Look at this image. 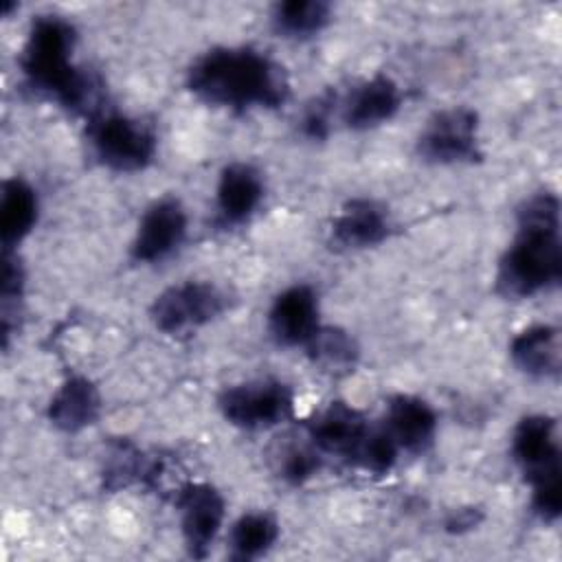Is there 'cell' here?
<instances>
[{
  "label": "cell",
  "mask_w": 562,
  "mask_h": 562,
  "mask_svg": "<svg viewBox=\"0 0 562 562\" xmlns=\"http://www.w3.org/2000/svg\"><path fill=\"white\" fill-rule=\"evenodd\" d=\"M402 105V90L389 75H373L349 90L342 101V123L349 130H371L391 121Z\"/></svg>",
  "instance_id": "cell-15"
},
{
  "label": "cell",
  "mask_w": 562,
  "mask_h": 562,
  "mask_svg": "<svg viewBox=\"0 0 562 562\" xmlns=\"http://www.w3.org/2000/svg\"><path fill=\"white\" fill-rule=\"evenodd\" d=\"M334 103H336V94L325 92L307 105V110L303 112V119H301L303 136H307L310 140H325L329 136Z\"/></svg>",
  "instance_id": "cell-25"
},
{
  "label": "cell",
  "mask_w": 562,
  "mask_h": 562,
  "mask_svg": "<svg viewBox=\"0 0 562 562\" xmlns=\"http://www.w3.org/2000/svg\"><path fill=\"white\" fill-rule=\"evenodd\" d=\"M310 362L329 375H342L353 371L360 358L356 338L336 325H321L312 338L303 345Z\"/></svg>",
  "instance_id": "cell-20"
},
{
  "label": "cell",
  "mask_w": 562,
  "mask_h": 562,
  "mask_svg": "<svg viewBox=\"0 0 562 562\" xmlns=\"http://www.w3.org/2000/svg\"><path fill=\"white\" fill-rule=\"evenodd\" d=\"M483 520V514L476 507H461L452 512L446 518V531L450 533H463L470 529H476V525Z\"/></svg>",
  "instance_id": "cell-26"
},
{
  "label": "cell",
  "mask_w": 562,
  "mask_h": 562,
  "mask_svg": "<svg viewBox=\"0 0 562 562\" xmlns=\"http://www.w3.org/2000/svg\"><path fill=\"white\" fill-rule=\"evenodd\" d=\"M101 413V395L92 380L70 375L53 393L46 415L48 422L61 432H79L97 422Z\"/></svg>",
  "instance_id": "cell-17"
},
{
  "label": "cell",
  "mask_w": 562,
  "mask_h": 562,
  "mask_svg": "<svg viewBox=\"0 0 562 562\" xmlns=\"http://www.w3.org/2000/svg\"><path fill=\"white\" fill-rule=\"evenodd\" d=\"M331 18V7L323 0H285L272 9V26L279 35L305 40L321 33Z\"/></svg>",
  "instance_id": "cell-22"
},
{
  "label": "cell",
  "mask_w": 562,
  "mask_h": 562,
  "mask_svg": "<svg viewBox=\"0 0 562 562\" xmlns=\"http://www.w3.org/2000/svg\"><path fill=\"white\" fill-rule=\"evenodd\" d=\"M279 538V522L270 512L241 514L228 533V555L233 560H257L266 555Z\"/></svg>",
  "instance_id": "cell-21"
},
{
  "label": "cell",
  "mask_w": 562,
  "mask_h": 562,
  "mask_svg": "<svg viewBox=\"0 0 562 562\" xmlns=\"http://www.w3.org/2000/svg\"><path fill=\"white\" fill-rule=\"evenodd\" d=\"M75 46L77 31L68 20L61 15H40L26 33L20 70L35 92L55 99L75 114L92 119L101 112V86L72 61Z\"/></svg>",
  "instance_id": "cell-3"
},
{
  "label": "cell",
  "mask_w": 562,
  "mask_h": 562,
  "mask_svg": "<svg viewBox=\"0 0 562 562\" xmlns=\"http://www.w3.org/2000/svg\"><path fill=\"white\" fill-rule=\"evenodd\" d=\"M560 329L553 325H531L509 342V358L529 378L560 375Z\"/></svg>",
  "instance_id": "cell-18"
},
{
  "label": "cell",
  "mask_w": 562,
  "mask_h": 562,
  "mask_svg": "<svg viewBox=\"0 0 562 562\" xmlns=\"http://www.w3.org/2000/svg\"><path fill=\"white\" fill-rule=\"evenodd\" d=\"M266 184L261 171L250 162H231L222 169L215 189V209L222 226L248 222L263 202Z\"/></svg>",
  "instance_id": "cell-13"
},
{
  "label": "cell",
  "mask_w": 562,
  "mask_h": 562,
  "mask_svg": "<svg viewBox=\"0 0 562 562\" xmlns=\"http://www.w3.org/2000/svg\"><path fill=\"white\" fill-rule=\"evenodd\" d=\"M323 465V454L312 446H290L281 452L279 476L290 485H303L310 481Z\"/></svg>",
  "instance_id": "cell-24"
},
{
  "label": "cell",
  "mask_w": 562,
  "mask_h": 562,
  "mask_svg": "<svg viewBox=\"0 0 562 562\" xmlns=\"http://www.w3.org/2000/svg\"><path fill=\"white\" fill-rule=\"evenodd\" d=\"M224 310L226 296L215 283L191 279L162 290L149 307V318L158 331L180 336L209 325Z\"/></svg>",
  "instance_id": "cell-7"
},
{
  "label": "cell",
  "mask_w": 562,
  "mask_h": 562,
  "mask_svg": "<svg viewBox=\"0 0 562 562\" xmlns=\"http://www.w3.org/2000/svg\"><path fill=\"white\" fill-rule=\"evenodd\" d=\"M437 413L435 408L411 393H395L386 402V415L382 426L393 437L400 450L411 454L426 452L437 435Z\"/></svg>",
  "instance_id": "cell-14"
},
{
  "label": "cell",
  "mask_w": 562,
  "mask_h": 562,
  "mask_svg": "<svg viewBox=\"0 0 562 562\" xmlns=\"http://www.w3.org/2000/svg\"><path fill=\"white\" fill-rule=\"evenodd\" d=\"M318 323V294L307 283H296L279 292L268 312V331L277 345L303 347Z\"/></svg>",
  "instance_id": "cell-12"
},
{
  "label": "cell",
  "mask_w": 562,
  "mask_h": 562,
  "mask_svg": "<svg viewBox=\"0 0 562 562\" xmlns=\"http://www.w3.org/2000/svg\"><path fill=\"white\" fill-rule=\"evenodd\" d=\"M371 424L367 417L347 402H329L325 408L316 411L312 419H307L305 430L310 443L321 454H331L351 463L358 446L369 432Z\"/></svg>",
  "instance_id": "cell-11"
},
{
  "label": "cell",
  "mask_w": 562,
  "mask_h": 562,
  "mask_svg": "<svg viewBox=\"0 0 562 562\" xmlns=\"http://www.w3.org/2000/svg\"><path fill=\"white\" fill-rule=\"evenodd\" d=\"M88 140L94 156L121 173L143 171L154 162L158 151L154 130L119 112H99L88 119Z\"/></svg>",
  "instance_id": "cell-5"
},
{
  "label": "cell",
  "mask_w": 562,
  "mask_h": 562,
  "mask_svg": "<svg viewBox=\"0 0 562 562\" xmlns=\"http://www.w3.org/2000/svg\"><path fill=\"white\" fill-rule=\"evenodd\" d=\"M173 505L180 514V531L191 558H206L226 516L224 496L204 481H187L176 494Z\"/></svg>",
  "instance_id": "cell-9"
},
{
  "label": "cell",
  "mask_w": 562,
  "mask_h": 562,
  "mask_svg": "<svg viewBox=\"0 0 562 562\" xmlns=\"http://www.w3.org/2000/svg\"><path fill=\"white\" fill-rule=\"evenodd\" d=\"M222 417L244 430L274 428L294 415V391L274 378L226 386L217 397Z\"/></svg>",
  "instance_id": "cell-6"
},
{
  "label": "cell",
  "mask_w": 562,
  "mask_h": 562,
  "mask_svg": "<svg viewBox=\"0 0 562 562\" xmlns=\"http://www.w3.org/2000/svg\"><path fill=\"white\" fill-rule=\"evenodd\" d=\"M389 211L371 198L347 200L331 222V241L347 250L378 246L389 237Z\"/></svg>",
  "instance_id": "cell-16"
},
{
  "label": "cell",
  "mask_w": 562,
  "mask_h": 562,
  "mask_svg": "<svg viewBox=\"0 0 562 562\" xmlns=\"http://www.w3.org/2000/svg\"><path fill=\"white\" fill-rule=\"evenodd\" d=\"M417 154L435 165L481 160L479 114L465 105L435 112L417 138Z\"/></svg>",
  "instance_id": "cell-8"
},
{
  "label": "cell",
  "mask_w": 562,
  "mask_h": 562,
  "mask_svg": "<svg viewBox=\"0 0 562 562\" xmlns=\"http://www.w3.org/2000/svg\"><path fill=\"white\" fill-rule=\"evenodd\" d=\"M560 200L540 191L516 211V235L496 268V292L505 299H529L560 283Z\"/></svg>",
  "instance_id": "cell-2"
},
{
  "label": "cell",
  "mask_w": 562,
  "mask_h": 562,
  "mask_svg": "<svg viewBox=\"0 0 562 562\" xmlns=\"http://www.w3.org/2000/svg\"><path fill=\"white\" fill-rule=\"evenodd\" d=\"M187 88L200 101L231 110L279 108L290 97L281 64L250 46H217L202 53L187 70Z\"/></svg>",
  "instance_id": "cell-1"
},
{
  "label": "cell",
  "mask_w": 562,
  "mask_h": 562,
  "mask_svg": "<svg viewBox=\"0 0 562 562\" xmlns=\"http://www.w3.org/2000/svg\"><path fill=\"white\" fill-rule=\"evenodd\" d=\"M37 193L22 178H7L0 193L2 250H13L37 224Z\"/></svg>",
  "instance_id": "cell-19"
},
{
  "label": "cell",
  "mask_w": 562,
  "mask_h": 562,
  "mask_svg": "<svg viewBox=\"0 0 562 562\" xmlns=\"http://www.w3.org/2000/svg\"><path fill=\"white\" fill-rule=\"evenodd\" d=\"M149 459L127 439L110 443L103 459V487L108 492H119L134 483H143Z\"/></svg>",
  "instance_id": "cell-23"
},
{
  "label": "cell",
  "mask_w": 562,
  "mask_h": 562,
  "mask_svg": "<svg viewBox=\"0 0 562 562\" xmlns=\"http://www.w3.org/2000/svg\"><path fill=\"white\" fill-rule=\"evenodd\" d=\"M512 454L531 487V507L544 522L562 514L558 422L549 415H527L512 432Z\"/></svg>",
  "instance_id": "cell-4"
},
{
  "label": "cell",
  "mask_w": 562,
  "mask_h": 562,
  "mask_svg": "<svg viewBox=\"0 0 562 562\" xmlns=\"http://www.w3.org/2000/svg\"><path fill=\"white\" fill-rule=\"evenodd\" d=\"M187 211L178 198H160L151 202L136 228L132 241V259L154 263L178 250L187 237Z\"/></svg>",
  "instance_id": "cell-10"
}]
</instances>
